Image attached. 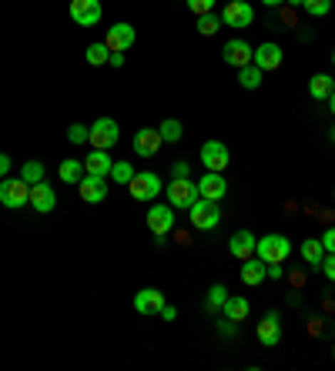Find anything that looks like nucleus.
Masks as SVG:
<instances>
[{
	"label": "nucleus",
	"mask_w": 335,
	"mask_h": 371,
	"mask_svg": "<svg viewBox=\"0 0 335 371\" xmlns=\"http://www.w3.org/2000/svg\"><path fill=\"white\" fill-rule=\"evenodd\" d=\"M0 204L11 211H21L31 204V184L24 177H0Z\"/></svg>",
	"instance_id": "obj_1"
},
{
	"label": "nucleus",
	"mask_w": 335,
	"mask_h": 371,
	"mask_svg": "<svg viewBox=\"0 0 335 371\" xmlns=\"http://www.w3.org/2000/svg\"><path fill=\"white\" fill-rule=\"evenodd\" d=\"M292 254V241L285 234H265L255 244V258H262L265 264H282Z\"/></svg>",
	"instance_id": "obj_2"
},
{
	"label": "nucleus",
	"mask_w": 335,
	"mask_h": 371,
	"mask_svg": "<svg viewBox=\"0 0 335 371\" xmlns=\"http://www.w3.org/2000/svg\"><path fill=\"white\" fill-rule=\"evenodd\" d=\"M188 218H191V224H195L198 231H215V228H218V221H222V208H218V201L198 197V201L188 208Z\"/></svg>",
	"instance_id": "obj_3"
},
{
	"label": "nucleus",
	"mask_w": 335,
	"mask_h": 371,
	"mask_svg": "<svg viewBox=\"0 0 335 371\" xmlns=\"http://www.w3.org/2000/svg\"><path fill=\"white\" fill-rule=\"evenodd\" d=\"M118 120L114 117H98L91 124V134H88V144L91 147H98V151H111L114 144H118Z\"/></svg>",
	"instance_id": "obj_4"
},
{
	"label": "nucleus",
	"mask_w": 335,
	"mask_h": 371,
	"mask_svg": "<svg viewBox=\"0 0 335 371\" xmlns=\"http://www.w3.org/2000/svg\"><path fill=\"white\" fill-rule=\"evenodd\" d=\"M195 201H198V184H195L191 177H175V181L168 184V204H171V208L188 211Z\"/></svg>",
	"instance_id": "obj_5"
},
{
	"label": "nucleus",
	"mask_w": 335,
	"mask_h": 371,
	"mask_svg": "<svg viewBox=\"0 0 335 371\" xmlns=\"http://www.w3.org/2000/svg\"><path fill=\"white\" fill-rule=\"evenodd\" d=\"M128 191H131L134 201H155V197L161 194V177H158L155 171H141V174L131 177Z\"/></svg>",
	"instance_id": "obj_6"
},
{
	"label": "nucleus",
	"mask_w": 335,
	"mask_h": 371,
	"mask_svg": "<svg viewBox=\"0 0 335 371\" xmlns=\"http://www.w3.org/2000/svg\"><path fill=\"white\" fill-rule=\"evenodd\" d=\"M148 231L155 238H168L175 231V208L171 204H155V208L148 211Z\"/></svg>",
	"instance_id": "obj_7"
},
{
	"label": "nucleus",
	"mask_w": 335,
	"mask_h": 371,
	"mask_svg": "<svg viewBox=\"0 0 335 371\" xmlns=\"http://www.w3.org/2000/svg\"><path fill=\"white\" fill-rule=\"evenodd\" d=\"M100 0H71V21L78 27H94L100 21Z\"/></svg>",
	"instance_id": "obj_8"
},
{
	"label": "nucleus",
	"mask_w": 335,
	"mask_h": 371,
	"mask_svg": "<svg viewBox=\"0 0 335 371\" xmlns=\"http://www.w3.org/2000/svg\"><path fill=\"white\" fill-rule=\"evenodd\" d=\"M222 21L228 23V27H248V23L255 21V11H252V4L248 0H232V4H225L222 11Z\"/></svg>",
	"instance_id": "obj_9"
},
{
	"label": "nucleus",
	"mask_w": 335,
	"mask_h": 371,
	"mask_svg": "<svg viewBox=\"0 0 335 371\" xmlns=\"http://www.w3.org/2000/svg\"><path fill=\"white\" fill-rule=\"evenodd\" d=\"M228 161H232V154H228V147H225L222 141H205L201 144V164H205L208 171H225Z\"/></svg>",
	"instance_id": "obj_10"
},
{
	"label": "nucleus",
	"mask_w": 335,
	"mask_h": 371,
	"mask_svg": "<svg viewBox=\"0 0 335 371\" xmlns=\"http://www.w3.org/2000/svg\"><path fill=\"white\" fill-rule=\"evenodd\" d=\"M81 201H88V204H98V201H104L108 197V177H100V174H84L81 177Z\"/></svg>",
	"instance_id": "obj_11"
},
{
	"label": "nucleus",
	"mask_w": 335,
	"mask_h": 371,
	"mask_svg": "<svg viewBox=\"0 0 335 371\" xmlns=\"http://www.w3.org/2000/svg\"><path fill=\"white\" fill-rule=\"evenodd\" d=\"M225 191H228V184H225L222 171H205V174L198 177V197H208V201H222Z\"/></svg>",
	"instance_id": "obj_12"
},
{
	"label": "nucleus",
	"mask_w": 335,
	"mask_h": 371,
	"mask_svg": "<svg viewBox=\"0 0 335 371\" xmlns=\"http://www.w3.org/2000/svg\"><path fill=\"white\" fill-rule=\"evenodd\" d=\"M222 57H225V64H232V67H245V64H252V57H255V51L248 47V41H242V37H234V41H228V44L222 47Z\"/></svg>",
	"instance_id": "obj_13"
},
{
	"label": "nucleus",
	"mask_w": 335,
	"mask_h": 371,
	"mask_svg": "<svg viewBox=\"0 0 335 371\" xmlns=\"http://www.w3.org/2000/svg\"><path fill=\"white\" fill-rule=\"evenodd\" d=\"M31 208L37 211V214H51V211L57 208V194H54V187L47 184V181L31 184Z\"/></svg>",
	"instance_id": "obj_14"
},
{
	"label": "nucleus",
	"mask_w": 335,
	"mask_h": 371,
	"mask_svg": "<svg viewBox=\"0 0 335 371\" xmlns=\"http://www.w3.org/2000/svg\"><path fill=\"white\" fill-rule=\"evenodd\" d=\"M255 244H258V238L252 231H234L232 241H228V251H232L238 261H248V258H255Z\"/></svg>",
	"instance_id": "obj_15"
},
{
	"label": "nucleus",
	"mask_w": 335,
	"mask_h": 371,
	"mask_svg": "<svg viewBox=\"0 0 335 371\" xmlns=\"http://www.w3.org/2000/svg\"><path fill=\"white\" fill-rule=\"evenodd\" d=\"M134 41H138V33H134V27L131 23H114L111 31H108V51H128V47H134Z\"/></svg>",
	"instance_id": "obj_16"
},
{
	"label": "nucleus",
	"mask_w": 335,
	"mask_h": 371,
	"mask_svg": "<svg viewBox=\"0 0 335 371\" xmlns=\"http://www.w3.org/2000/svg\"><path fill=\"white\" fill-rule=\"evenodd\" d=\"M134 154H141V157H155L158 147H161V131L155 127H141V131L134 134Z\"/></svg>",
	"instance_id": "obj_17"
},
{
	"label": "nucleus",
	"mask_w": 335,
	"mask_h": 371,
	"mask_svg": "<svg viewBox=\"0 0 335 371\" xmlns=\"http://www.w3.org/2000/svg\"><path fill=\"white\" fill-rule=\"evenodd\" d=\"M258 341H262L265 348H275L282 341V321L275 311H268V315L258 321Z\"/></svg>",
	"instance_id": "obj_18"
},
{
	"label": "nucleus",
	"mask_w": 335,
	"mask_h": 371,
	"mask_svg": "<svg viewBox=\"0 0 335 371\" xmlns=\"http://www.w3.org/2000/svg\"><path fill=\"white\" fill-rule=\"evenodd\" d=\"M134 308H138L141 315H161V308H165V295H161L158 288H141V291L134 295Z\"/></svg>",
	"instance_id": "obj_19"
},
{
	"label": "nucleus",
	"mask_w": 335,
	"mask_h": 371,
	"mask_svg": "<svg viewBox=\"0 0 335 371\" xmlns=\"http://www.w3.org/2000/svg\"><path fill=\"white\" fill-rule=\"evenodd\" d=\"M252 64L262 67V70H275L282 64V47L279 44H262L255 47V57H252Z\"/></svg>",
	"instance_id": "obj_20"
},
{
	"label": "nucleus",
	"mask_w": 335,
	"mask_h": 371,
	"mask_svg": "<svg viewBox=\"0 0 335 371\" xmlns=\"http://www.w3.org/2000/svg\"><path fill=\"white\" fill-rule=\"evenodd\" d=\"M111 167H114V161L108 157V151H98V147H94V151L84 157V171H88V174L108 177V174H111Z\"/></svg>",
	"instance_id": "obj_21"
},
{
	"label": "nucleus",
	"mask_w": 335,
	"mask_h": 371,
	"mask_svg": "<svg viewBox=\"0 0 335 371\" xmlns=\"http://www.w3.org/2000/svg\"><path fill=\"white\" fill-rule=\"evenodd\" d=\"M57 174H61L64 184H81V177L88 174V171H84V161H78V157H67V161H61Z\"/></svg>",
	"instance_id": "obj_22"
},
{
	"label": "nucleus",
	"mask_w": 335,
	"mask_h": 371,
	"mask_svg": "<svg viewBox=\"0 0 335 371\" xmlns=\"http://www.w3.org/2000/svg\"><path fill=\"white\" fill-rule=\"evenodd\" d=\"M268 274H265V261L262 258H248V261H242V281L252 288V284H262Z\"/></svg>",
	"instance_id": "obj_23"
},
{
	"label": "nucleus",
	"mask_w": 335,
	"mask_h": 371,
	"mask_svg": "<svg viewBox=\"0 0 335 371\" xmlns=\"http://www.w3.org/2000/svg\"><path fill=\"white\" fill-rule=\"evenodd\" d=\"M335 90V80L329 74H315L312 80H309V94H312L315 100H329Z\"/></svg>",
	"instance_id": "obj_24"
},
{
	"label": "nucleus",
	"mask_w": 335,
	"mask_h": 371,
	"mask_svg": "<svg viewBox=\"0 0 335 371\" xmlns=\"http://www.w3.org/2000/svg\"><path fill=\"white\" fill-rule=\"evenodd\" d=\"M225 318H228V321H245L248 318V311H252V305H248V298H228V301H225Z\"/></svg>",
	"instance_id": "obj_25"
},
{
	"label": "nucleus",
	"mask_w": 335,
	"mask_h": 371,
	"mask_svg": "<svg viewBox=\"0 0 335 371\" xmlns=\"http://www.w3.org/2000/svg\"><path fill=\"white\" fill-rule=\"evenodd\" d=\"M262 67H255V64H245V67H238V84L245 90H255V88H262Z\"/></svg>",
	"instance_id": "obj_26"
},
{
	"label": "nucleus",
	"mask_w": 335,
	"mask_h": 371,
	"mask_svg": "<svg viewBox=\"0 0 335 371\" xmlns=\"http://www.w3.org/2000/svg\"><path fill=\"white\" fill-rule=\"evenodd\" d=\"M302 258L312 264V268H319L325 258V248H322V241L319 238H309V241H302Z\"/></svg>",
	"instance_id": "obj_27"
},
{
	"label": "nucleus",
	"mask_w": 335,
	"mask_h": 371,
	"mask_svg": "<svg viewBox=\"0 0 335 371\" xmlns=\"http://www.w3.org/2000/svg\"><path fill=\"white\" fill-rule=\"evenodd\" d=\"M134 174H138V171H134L131 164H128V161H118V164L111 167V174H108V177H114V184H124V187H128Z\"/></svg>",
	"instance_id": "obj_28"
},
{
	"label": "nucleus",
	"mask_w": 335,
	"mask_h": 371,
	"mask_svg": "<svg viewBox=\"0 0 335 371\" xmlns=\"http://www.w3.org/2000/svg\"><path fill=\"white\" fill-rule=\"evenodd\" d=\"M21 177L27 181V184H41V181H44V164H41V161H27L21 167Z\"/></svg>",
	"instance_id": "obj_29"
},
{
	"label": "nucleus",
	"mask_w": 335,
	"mask_h": 371,
	"mask_svg": "<svg viewBox=\"0 0 335 371\" xmlns=\"http://www.w3.org/2000/svg\"><path fill=\"white\" fill-rule=\"evenodd\" d=\"M161 141H168V144H175V141H181V120H175V117H168L161 127Z\"/></svg>",
	"instance_id": "obj_30"
},
{
	"label": "nucleus",
	"mask_w": 335,
	"mask_h": 371,
	"mask_svg": "<svg viewBox=\"0 0 335 371\" xmlns=\"http://www.w3.org/2000/svg\"><path fill=\"white\" fill-rule=\"evenodd\" d=\"M108 57H111V51H108V44H91V47H88V64H91V67H100V64H108Z\"/></svg>",
	"instance_id": "obj_31"
},
{
	"label": "nucleus",
	"mask_w": 335,
	"mask_h": 371,
	"mask_svg": "<svg viewBox=\"0 0 335 371\" xmlns=\"http://www.w3.org/2000/svg\"><path fill=\"white\" fill-rule=\"evenodd\" d=\"M302 11L312 14V17H325L332 11V0H302Z\"/></svg>",
	"instance_id": "obj_32"
},
{
	"label": "nucleus",
	"mask_w": 335,
	"mask_h": 371,
	"mask_svg": "<svg viewBox=\"0 0 335 371\" xmlns=\"http://www.w3.org/2000/svg\"><path fill=\"white\" fill-rule=\"evenodd\" d=\"M225 301H228V291H225L222 284H215L212 291H208V301H205V308H208V311H218V308H225Z\"/></svg>",
	"instance_id": "obj_33"
},
{
	"label": "nucleus",
	"mask_w": 335,
	"mask_h": 371,
	"mask_svg": "<svg viewBox=\"0 0 335 371\" xmlns=\"http://www.w3.org/2000/svg\"><path fill=\"white\" fill-rule=\"evenodd\" d=\"M218 27H222V17H215V14H201V21H198V33H205V37H212V33H218Z\"/></svg>",
	"instance_id": "obj_34"
},
{
	"label": "nucleus",
	"mask_w": 335,
	"mask_h": 371,
	"mask_svg": "<svg viewBox=\"0 0 335 371\" xmlns=\"http://www.w3.org/2000/svg\"><path fill=\"white\" fill-rule=\"evenodd\" d=\"M188 4V11L195 14V17H201V14H212V7H215V0H185Z\"/></svg>",
	"instance_id": "obj_35"
},
{
	"label": "nucleus",
	"mask_w": 335,
	"mask_h": 371,
	"mask_svg": "<svg viewBox=\"0 0 335 371\" xmlns=\"http://www.w3.org/2000/svg\"><path fill=\"white\" fill-rule=\"evenodd\" d=\"M91 127H84V124H71V131H67V137H71V144H84L88 141Z\"/></svg>",
	"instance_id": "obj_36"
},
{
	"label": "nucleus",
	"mask_w": 335,
	"mask_h": 371,
	"mask_svg": "<svg viewBox=\"0 0 335 371\" xmlns=\"http://www.w3.org/2000/svg\"><path fill=\"white\" fill-rule=\"evenodd\" d=\"M319 268H322V274L329 278V281H335V254L332 251H325V258H322V264H319Z\"/></svg>",
	"instance_id": "obj_37"
},
{
	"label": "nucleus",
	"mask_w": 335,
	"mask_h": 371,
	"mask_svg": "<svg viewBox=\"0 0 335 371\" xmlns=\"http://www.w3.org/2000/svg\"><path fill=\"white\" fill-rule=\"evenodd\" d=\"M319 241H322V248H325V251H332V254H335V228H329Z\"/></svg>",
	"instance_id": "obj_38"
},
{
	"label": "nucleus",
	"mask_w": 335,
	"mask_h": 371,
	"mask_svg": "<svg viewBox=\"0 0 335 371\" xmlns=\"http://www.w3.org/2000/svg\"><path fill=\"white\" fill-rule=\"evenodd\" d=\"M188 174H191V167L185 161H178L175 167H171V177H188Z\"/></svg>",
	"instance_id": "obj_39"
},
{
	"label": "nucleus",
	"mask_w": 335,
	"mask_h": 371,
	"mask_svg": "<svg viewBox=\"0 0 335 371\" xmlns=\"http://www.w3.org/2000/svg\"><path fill=\"white\" fill-rule=\"evenodd\" d=\"M11 167H14V161L7 157V154H0V177H7V174H11Z\"/></svg>",
	"instance_id": "obj_40"
},
{
	"label": "nucleus",
	"mask_w": 335,
	"mask_h": 371,
	"mask_svg": "<svg viewBox=\"0 0 335 371\" xmlns=\"http://www.w3.org/2000/svg\"><path fill=\"white\" fill-rule=\"evenodd\" d=\"M265 274H268V278H275V281H279V278H282L285 271H282V264H265Z\"/></svg>",
	"instance_id": "obj_41"
},
{
	"label": "nucleus",
	"mask_w": 335,
	"mask_h": 371,
	"mask_svg": "<svg viewBox=\"0 0 335 371\" xmlns=\"http://www.w3.org/2000/svg\"><path fill=\"white\" fill-rule=\"evenodd\" d=\"M108 64L121 67V64H124V54H121V51H111V57H108Z\"/></svg>",
	"instance_id": "obj_42"
},
{
	"label": "nucleus",
	"mask_w": 335,
	"mask_h": 371,
	"mask_svg": "<svg viewBox=\"0 0 335 371\" xmlns=\"http://www.w3.org/2000/svg\"><path fill=\"white\" fill-rule=\"evenodd\" d=\"M175 315H178V311H175V308H171V305H165V308H161V318H165V321H175Z\"/></svg>",
	"instance_id": "obj_43"
},
{
	"label": "nucleus",
	"mask_w": 335,
	"mask_h": 371,
	"mask_svg": "<svg viewBox=\"0 0 335 371\" xmlns=\"http://www.w3.org/2000/svg\"><path fill=\"white\" fill-rule=\"evenodd\" d=\"M262 4H265V7H282L285 0H262Z\"/></svg>",
	"instance_id": "obj_44"
},
{
	"label": "nucleus",
	"mask_w": 335,
	"mask_h": 371,
	"mask_svg": "<svg viewBox=\"0 0 335 371\" xmlns=\"http://www.w3.org/2000/svg\"><path fill=\"white\" fill-rule=\"evenodd\" d=\"M329 108H332V114H335V90H332V98H329Z\"/></svg>",
	"instance_id": "obj_45"
},
{
	"label": "nucleus",
	"mask_w": 335,
	"mask_h": 371,
	"mask_svg": "<svg viewBox=\"0 0 335 371\" xmlns=\"http://www.w3.org/2000/svg\"><path fill=\"white\" fill-rule=\"evenodd\" d=\"M285 4H292V7H302V0H285Z\"/></svg>",
	"instance_id": "obj_46"
},
{
	"label": "nucleus",
	"mask_w": 335,
	"mask_h": 371,
	"mask_svg": "<svg viewBox=\"0 0 335 371\" xmlns=\"http://www.w3.org/2000/svg\"><path fill=\"white\" fill-rule=\"evenodd\" d=\"M329 134H332V141H335V127H332V131H329Z\"/></svg>",
	"instance_id": "obj_47"
},
{
	"label": "nucleus",
	"mask_w": 335,
	"mask_h": 371,
	"mask_svg": "<svg viewBox=\"0 0 335 371\" xmlns=\"http://www.w3.org/2000/svg\"><path fill=\"white\" fill-rule=\"evenodd\" d=\"M332 64H335V51H332Z\"/></svg>",
	"instance_id": "obj_48"
}]
</instances>
